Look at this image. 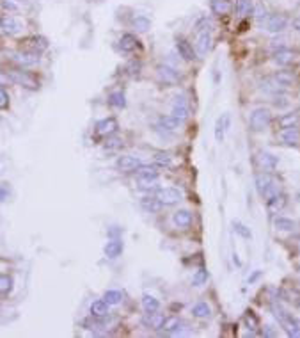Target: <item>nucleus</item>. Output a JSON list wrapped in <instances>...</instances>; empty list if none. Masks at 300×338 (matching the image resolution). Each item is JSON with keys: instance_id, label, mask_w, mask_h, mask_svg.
I'll return each instance as SVG.
<instances>
[{"instance_id": "31", "label": "nucleus", "mask_w": 300, "mask_h": 338, "mask_svg": "<svg viewBox=\"0 0 300 338\" xmlns=\"http://www.w3.org/2000/svg\"><path fill=\"white\" fill-rule=\"evenodd\" d=\"M109 105L114 109H124L126 107V96L123 91H114L109 94Z\"/></svg>"}, {"instance_id": "40", "label": "nucleus", "mask_w": 300, "mask_h": 338, "mask_svg": "<svg viewBox=\"0 0 300 338\" xmlns=\"http://www.w3.org/2000/svg\"><path fill=\"white\" fill-rule=\"evenodd\" d=\"M155 162L162 167H171L172 166V159L169 153H164V151H158L155 153Z\"/></svg>"}, {"instance_id": "38", "label": "nucleus", "mask_w": 300, "mask_h": 338, "mask_svg": "<svg viewBox=\"0 0 300 338\" xmlns=\"http://www.w3.org/2000/svg\"><path fill=\"white\" fill-rule=\"evenodd\" d=\"M259 89L263 91V93L267 94H277L281 91V86L277 82H272V80H265V82H261V86H259Z\"/></svg>"}, {"instance_id": "15", "label": "nucleus", "mask_w": 300, "mask_h": 338, "mask_svg": "<svg viewBox=\"0 0 300 338\" xmlns=\"http://www.w3.org/2000/svg\"><path fill=\"white\" fill-rule=\"evenodd\" d=\"M123 240L117 239V237H114V239H110L107 244H105V256L107 258H117V256L123 253Z\"/></svg>"}, {"instance_id": "49", "label": "nucleus", "mask_w": 300, "mask_h": 338, "mask_svg": "<svg viewBox=\"0 0 300 338\" xmlns=\"http://www.w3.org/2000/svg\"><path fill=\"white\" fill-rule=\"evenodd\" d=\"M274 104H275V107H286L290 102H288V98H284V96H277Z\"/></svg>"}, {"instance_id": "53", "label": "nucleus", "mask_w": 300, "mask_h": 338, "mask_svg": "<svg viewBox=\"0 0 300 338\" xmlns=\"http://www.w3.org/2000/svg\"><path fill=\"white\" fill-rule=\"evenodd\" d=\"M297 304H299V306H300V297H299V299H297Z\"/></svg>"}, {"instance_id": "14", "label": "nucleus", "mask_w": 300, "mask_h": 338, "mask_svg": "<svg viewBox=\"0 0 300 338\" xmlns=\"http://www.w3.org/2000/svg\"><path fill=\"white\" fill-rule=\"evenodd\" d=\"M142 162H140L139 157H133V155H121L117 157V160H116V166L123 169V171H132V169H137Z\"/></svg>"}, {"instance_id": "27", "label": "nucleus", "mask_w": 300, "mask_h": 338, "mask_svg": "<svg viewBox=\"0 0 300 338\" xmlns=\"http://www.w3.org/2000/svg\"><path fill=\"white\" fill-rule=\"evenodd\" d=\"M164 315H160V313H156V312H151V313H146V317L142 322L148 326L150 329H160L162 328V322H164Z\"/></svg>"}, {"instance_id": "45", "label": "nucleus", "mask_w": 300, "mask_h": 338, "mask_svg": "<svg viewBox=\"0 0 300 338\" xmlns=\"http://www.w3.org/2000/svg\"><path fill=\"white\" fill-rule=\"evenodd\" d=\"M245 322H247V326H249L250 329H256V328H258L259 320H258V317L254 315L252 310H247V312H245Z\"/></svg>"}, {"instance_id": "33", "label": "nucleus", "mask_w": 300, "mask_h": 338, "mask_svg": "<svg viewBox=\"0 0 300 338\" xmlns=\"http://www.w3.org/2000/svg\"><path fill=\"white\" fill-rule=\"evenodd\" d=\"M192 315L197 319H204V317H210L212 315V308H210V304L204 301L201 302H197V304H194L192 306Z\"/></svg>"}, {"instance_id": "8", "label": "nucleus", "mask_w": 300, "mask_h": 338, "mask_svg": "<svg viewBox=\"0 0 300 338\" xmlns=\"http://www.w3.org/2000/svg\"><path fill=\"white\" fill-rule=\"evenodd\" d=\"M176 102L172 104V116L180 121L181 125L188 120V116H190V109H188V105L185 102V96H176Z\"/></svg>"}, {"instance_id": "35", "label": "nucleus", "mask_w": 300, "mask_h": 338, "mask_svg": "<svg viewBox=\"0 0 300 338\" xmlns=\"http://www.w3.org/2000/svg\"><path fill=\"white\" fill-rule=\"evenodd\" d=\"M132 25H133V29L137 32H148L150 31V27H151V21L148 16H142V15H137L133 18V21H132Z\"/></svg>"}, {"instance_id": "4", "label": "nucleus", "mask_w": 300, "mask_h": 338, "mask_svg": "<svg viewBox=\"0 0 300 338\" xmlns=\"http://www.w3.org/2000/svg\"><path fill=\"white\" fill-rule=\"evenodd\" d=\"M256 187H258V193L261 194L265 199H270L272 196H275V194L279 193V189H277L275 182L272 180L270 175H267V173H261V175L256 177Z\"/></svg>"}, {"instance_id": "46", "label": "nucleus", "mask_w": 300, "mask_h": 338, "mask_svg": "<svg viewBox=\"0 0 300 338\" xmlns=\"http://www.w3.org/2000/svg\"><path fill=\"white\" fill-rule=\"evenodd\" d=\"M206 280H208V272L204 269H199L196 272V276H194V281H192V283H194L196 286H199V285H202Z\"/></svg>"}, {"instance_id": "50", "label": "nucleus", "mask_w": 300, "mask_h": 338, "mask_svg": "<svg viewBox=\"0 0 300 338\" xmlns=\"http://www.w3.org/2000/svg\"><path fill=\"white\" fill-rule=\"evenodd\" d=\"M291 25H293V29H295V31L300 32V18H293V21H291Z\"/></svg>"}, {"instance_id": "42", "label": "nucleus", "mask_w": 300, "mask_h": 338, "mask_svg": "<svg viewBox=\"0 0 300 338\" xmlns=\"http://www.w3.org/2000/svg\"><path fill=\"white\" fill-rule=\"evenodd\" d=\"M13 288V278L7 274H0V294H7Z\"/></svg>"}, {"instance_id": "41", "label": "nucleus", "mask_w": 300, "mask_h": 338, "mask_svg": "<svg viewBox=\"0 0 300 338\" xmlns=\"http://www.w3.org/2000/svg\"><path fill=\"white\" fill-rule=\"evenodd\" d=\"M140 70H142V63L137 61V59H132V61L126 64V71H128L130 77H137L140 73Z\"/></svg>"}, {"instance_id": "9", "label": "nucleus", "mask_w": 300, "mask_h": 338, "mask_svg": "<svg viewBox=\"0 0 300 338\" xmlns=\"http://www.w3.org/2000/svg\"><path fill=\"white\" fill-rule=\"evenodd\" d=\"M156 73H158V78L164 84H176L180 80V71L176 68L169 66V64H160L156 68Z\"/></svg>"}, {"instance_id": "5", "label": "nucleus", "mask_w": 300, "mask_h": 338, "mask_svg": "<svg viewBox=\"0 0 300 338\" xmlns=\"http://www.w3.org/2000/svg\"><path fill=\"white\" fill-rule=\"evenodd\" d=\"M20 43H21V50H23V52L34 53V55H39V53H43L48 48L47 37H43V36L25 37V39H21Z\"/></svg>"}, {"instance_id": "28", "label": "nucleus", "mask_w": 300, "mask_h": 338, "mask_svg": "<svg viewBox=\"0 0 300 338\" xmlns=\"http://www.w3.org/2000/svg\"><path fill=\"white\" fill-rule=\"evenodd\" d=\"M180 319L178 317H166L164 319V322H162V328H160V331L162 333H171V335H174V333H178L180 331Z\"/></svg>"}, {"instance_id": "24", "label": "nucleus", "mask_w": 300, "mask_h": 338, "mask_svg": "<svg viewBox=\"0 0 300 338\" xmlns=\"http://www.w3.org/2000/svg\"><path fill=\"white\" fill-rule=\"evenodd\" d=\"M229 114H224L220 116L217 120V123H215V141L217 142H222L224 139V134H226V130L229 128Z\"/></svg>"}, {"instance_id": "17", "label": "nucleus", "mask_w": 300, "mask_h": 338, "mask_svg": "<svg viewBox=\"0 0 300 338\" xmlns=\"http://www.w3.org/2000/svg\"><path fill=\"white\" fill-rule=\"evenodd\" d=\"M180 126H181L180 121H178L172 114H169V116H162L160 120H158L156 128H162L164 132H176Z\"/></svg>"}, {"instance_id": "37", "label": "nucleus", "mask_w": 300, "mask_h": 338, "mask_svg": "<svg viewBox=\"0 0 300 338\" xmlns=\"http://www.w3.org/2000/svg\"><path fill=\"white\" fill-rule=\"evenodd\" d=\"M121 299H123V294L119 290H107L103 296V301L109 302V306H116V304H119Z\"/></svg>"}, {"instance_id": "52", "label": "nucleus", "mask_w": 300, "mask_h": 338, "mask_svg": "<svg viewBox=\"0 0 300 338\" xmlns=\"http://www.w3.org/2000/svg\"><path fill=\"white\" fill-rule=\"evenodd\" d=\"M5 198H7V191H5L4 187H0V203L4 201Z\"/></svg>"}, {"instance_id": "43", "label": "nucleus", "mask_w": 300, "mask_h": 338, "mask_svg": "<svg viewBox=\"0 0 300 338\" xmlns=\"http://www.w3.org/2000/svg\"><path fill=\"white\" fill-rule=\"evenodd\" d=\"M119 148H123V141L117 139V137H112V135H110L109 139L105 141V150L107 151H116V150H119Z\"/></svg>"}, {"instance_id": "26", "label": "nucleus", "mask_w": 300, "mask_h": 338, "mask_svg": "<svg viewBox=\"0 0 300 338\" xmlns=\"http://www.w3.org/2000/svg\"><path fill=\"white\" fill-rule=\"evenodd\" d=\"M210 7H212L213 15L224 16V15H229V11H231V2H229V0H212V2H210Z\"/></svg>"}, {"instance_id": "39", "label": "nucleus", "mask_w": 300, "mask_h": 338, "mask_svg": "<svg viewBox=\"0 0 300 338\" xmlns=\"http://www.w3.org/2000/svg\"><path fill=\"white\" fill-rule=\"evenodd\" d=\"M236 13L240 16L252 13V0H236Z\"/></svg>"}, {"instance_id": "47", "label": "nucleus", "mask_w": 300, "mask_h": 338, "mask_svg": "<svg viewBox=\"0 0 300 338\" xmlns=\"http://www.w3.org/2000/svg\"><path fill=\"white\" fill-rule=\"evenodd\" d=\"M7 105H9V94L0 88V109H7Z\"/></svg>"}, {"instance_id": "13", "label": "nucleus", "mask_w": 300, "mask_h": 338, "mask_svg": "<svg viewBox=\"0 0 300 338\" xmlns=\"http://www.w3.org/2000/svg\"><path fill=\"white\" fill-rule=\"evenodd\" d=\"M286 25H288V20L283 15H270L267 16V21H265V27L268 32H283Z\"/></svg>"}, {"instance_id": "48", "label": "nucleus", "mask_w": 300, "mask_h": 338, "mask_svg": "<svg viewBox=\"0 0 300 338\" xmlns=\"http://www.w3.org/2000/svg\"><path fill=\"white\" fill-rule=\"evenodd\" d=\"M2 7H4V9H9V11H18V5H16L15 2H11V0H4V2H2Z\"/></svg>"}, {"instance_id": "7", "label": "nucleus", "mask_w": 300, "mask_h": 338, "mask_svg": "<svg viewBox=\"0 0 300 338\" xmlns=\"http://www.w3.org/2000/svg\"><path fill=\"white\" fill-rule=\"evenodd\" d=\"M23 25L21 21L13 15H2L0 16V31L4 34H9V36H15L18 32H21Z\"/></svg>"}, {"instance_id": "1", "label": "nucleus", "mask_w": 300, "mask_h": 338, "mask_svg": "<svg viewBox=\"0 0 300 338\" xmlns=\"http://www.w3.org/2000/svg\"><path fill=\"white\" fill-rule=\"evenodd\" d=\"M5 77L9 78L11 82L18 84L21 88L25 89H37L39 88V80H37L31 71H25V70H21V68H16V70H7L5 71Z\"/></svg>"}, {"instance_id": "20", "label": "nucleus", "mask_w": 300, "mask_h": 338, "mask_svg": "<svg viewBox=\"0 0 300 338\" xmlns=\"http://www.w3.org/2000/svg\"><path fill=\"white\" fill-rule=\"evenodd\" d=\"M140 207L144 208L146 212L156 213V212H160V208L164 207V205H162L160 199L156 198V196H144V198L140 199Z\"/></svg>"}, {"instance_id": "16", "label": "nucleus", "mask_w": 300, "mask_h": 338, "mask_svg": "<svg viewBox=\"0 0 300 338\" xmlns=\"http://www.w3.org/2000/svg\"><path fill=\"white\" fill-rule=\"evenodd\" d=\"M197 52L201 53V55H204V53H208V50L212 48V34H210V31H199V34H197Z\"/></svg>"}, {"instance_id": "34", "label": "nucleus", "mask_w": 300, "mask_h": 338, "mask_svg": "<svg viewBox=\"0 0 300 338\" xmlns=\"http://www.w3.org/2000/svg\"><path fill=\"white\" fill-rule=\"evenodd\" d=\"M283 141H284V144L288 146H297L300 142V134L297 132V128L293 126V128H286V130H283Z\"/></svg>"}, {"instance_id": "36", "label": "nucleus", "mask_w": 300, "mask_h": 338, "mask_svg": "<svg viewBox=\"0 0 300 338\" xmlns=\"http://www.w3.org/2000/svg\"><path fill=\"white\" fill-rule=\"evenodd\" d=\"M275 228L281 230V231H291V230H295V221H291L288 217H275Z\"/></svg>"}, {"instance_id": "12", "label": "nucleus", "mask_w": 300, "mask_h": 338, "mask_svg": "<svg viewBox=\"0 0 300 338\" xmlns=\"http://www.w3.org/2000/svg\"><path fill=\"white\" fill-rule=\"evenodd\" d=\"M119 125H117V121L114 118H105V120L98 121V125H96V134L98 135H103V137H110V135H114L117 132Z\"/></svg>"}, {"instance_id": "2", "label": "nucleus", "mask_w": 300, "mask_h": 338, "mask_svg": "<svg viewBox=\"0 0 300 338\" xmlns=\"http://www.w3.org/2000/svg\"><path fill=\"white\" fill-rule=\"evenodd\" d=\"M156 180H158V171L153 166H146L140 164L137 167V182H139L140 189H155Z\"/></svg>"}, {"instance_id": "22", "label": "nucleus", "mask_w": 300, "mask_h": 338, "mask_svg": "<svg viewBox=\"0 0 300 338\" xmlns=\"http://www.w3.org/2000/svg\"><path fill=\"white\" fill-rule=\"evenodd\" d=\"M172 223L176 224L178 228H183V230L188 228L192 224V213L188 210H178L172 215Z\"/></svg>"}, {"instance_id": "25", "label": "nucleus", "mask_w": 300, "mask_h": 338, "mask_svg": "<svg viewBox=\"0 0 300 338\" xmlns=\"http://www.w3.org/2000/svg\"><path fill=\"white\" fill-rule=\"evenodd\" d=\"M274 80L279 84L281 88H290V86H293V82H295V75L291 71H288V70H283V71L275 73Z\"/></svg>"}, {"instance_id": "21", "label": "nucleus", "mask_w": 300, "mask_h": 338, "mask_svg": "<svg viewBox=\"0 0 300 338\" xmlns=\"http://www.w3.org/2000/svg\"><path fill=\"white\" fill-rule=\"evenodd\" d=\"M117 43H119V50L124 53L133 52L135 48H137V45H139V41H137V37L133 34H123Z\"/></svg>"}, {"instance_id": "6", "label": "nucleus", "mask_w": 300, "mask_h": 338, "mask_svg": "<svg viewBox=\"0 0 300 338\" xmlns=\"http://www.w3.org/2000/svg\"><path fill=\"white\" fill-rule=\"evenodd\" d=\"M155 196L160 199L162 205H167V207H171V205H176V203L181 201V193L178 189L174 187H164V189H156Z\"/></svg>"}, {"instance_id": "44", "label": "nucleus", "mask_w": 300, "mask_h": 338, "mask_svg": "<svg viewBox=\"0 0 300 338\" xmlns=\"http://www.w3.org/2000/svg\"><path fill=\"white\" fill-rule=\"evenodd\" d=\"M233 226H234V231H236L238 235H242L243 239H250V237H252V233H250V230H249L247 226H245V224L236 223V221H234Z\"/></svg>"}, {"instance_id": "30", "label": "nucleus", "mask_w": 300, "mask_h": 338, "mask_svg": "<svg viewBox=\"0 0 300 338\" xmlns=\"http://www.w3.org/2000/svg\"><path fill=\"white\" fill-rule=\"evenodd\" d=\"M142 306H144L146 313L158 312V310H160V301H158L155 296H151V294H144V296H142Z\"/></svg>"}, {"instance_id": "23", "label": "nucleus", "mask_w": 300, "mask_h": 338, "mask_svg": "<svg viewBox=\"0 0 300 338\" xmlns=\"http://www.w3.org/2000/svg\"><path fill=\"white\" fill-rule=\"evenodd\" d=\"M293 59H295V53L291 52L290 48H281L274 53V61L279 66H288L290 63H293Z\"/></svg>"}, {"instance_id": "18", "label": "nucleus", "mask_w": 300, "mask_h": 338, "mask_svg": "<svg viewBox=\"0 0 300 338\" xmlns=\"http://www.w3.org/2000/svg\"><path fill=\"white\" fill-rule=\"evenodd\" d=\"M89 312H91V317L93 319H105L109 315V302H105L103 299H100V301H94L89 308Z\"/></svg>"}, {"instance_id": "10", "label": "nucleus", "mask_w": 300, "mask_h": 338, "mask_svg": "<svg viewBox=\"0 0 300 338\" xmlns=\"http://www.w3.org/2000/svg\"><path fill=\"white\" fill-rule=\"evenodd\" d=\"M9 59L11 61H15V63H18L20 66H34V64L39 63V55L23 52V50H20V52H11Z\"/></svg>"}, {"instance_id": "29", "label": "nucleus", "mask_w": 300, "mask_h": 338, "mask_svg": "<svg viewBox=\"0 0 300 338\" xmlns=\"http://www.w3.org/2000/svg\"><path fill=\"white\" fill-rule=\"evenodd\" d=\"M299 120H300L299 112H290V114L281 116V118H279V126H281V130H286V128H293V126H297Z\"/></svg>"}, {"instance_id": "51", "label": "nucleus", "mask_w": 300, "mask_h": 338, "mask_svg": "<svg viewBox=\"0 0 300 338\" xmlns=\"http://www.w3.org/2000/svg\"><path fill=\"white\" fill-rule=\"evenodd\" d=\"M259 276H261V270H256V272H254L252 276H250V278H249V283H252V281H256L259 278Z\"/></svg>"}, {"instance_id": "19", "label": "nucleus", "mask_w": 300, "mask_h": 338, "mask_svg": "<svg viewBox=\"0 0 300 338\" xmlns=\"http://www.w3.org/2000/svg\"><path fill=\"white\" fill-rule=\"evenodd\" d=\"M277 157L272 155V153H267V151H261L258 153V164L263 167L265 171H270V169H275L277 167Z\"/></svg>"}, {"instance_id": "32", "label": "nucleus", "mask_w": 300, "mask_h": 338, "mask_svg": "<svg viewBox=\"0 0 300 338\" xmlns=\"http://www.w3.org/2000/svg\"><path fill=\"white\" fill-rule=\"evenodd\" d=\"M267 203H268V210L270 212H279V210H283L286 205V196L284 194H275V196H272L270 199H267Z\"/></svg>"}, {"instance_id": "3", "label": "nucleus", "mask_w": 300, "mask_h": 338, "mask_svg": "<svg viewBox=\"0 0 300 338\" xmlns=\"http://www.w3.org/2000/svg\"><path fill=\"white\" fill-rule=\"evenodd\" d=\"M270 121H272L270 110L265 109V107H259V109H254L252 112H250L249 125H250V130L252 132H263L265 128H268Z\"/></svg>"}, {"instance_id": "11", "label": "nucleus", "mask_w": 300, "mask_h": 338, "mask_svg": "<svg viewBox=\"0 0 300 338\" xmlns=\"http://www.w3.org/2000/svg\"><path fill=\"white\" fill-rule=\"evenodd\" d=\"M176 50H178V53H180V57H183L185 61H188V63H192V61H196L197 59V53H196V50H194V47H192L186 39H183V37H178L176 39Z\"/></svg>"}]
</instances>
